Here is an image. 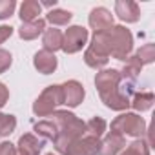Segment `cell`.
Instances as JSON below:
<instances>
[{
  "label": "cell",
  "instance_id": "cell-1",
  "mask_svg": "<svg viewBox=\"0 0 155 155\" xmlns=\"http://www.w3.org/2000/svg\"><path fill=\"white\" fill-rule=\"evenodd\" d=\"M95 86L101 95V101L115 111H124L130 106V97L124 95L119 86H120V71L119 69H102L95 77Z\"/></svg>",
  "mask_w": 155,
  "mask_h": 155
},
{
  "label": "cell",
  "instance_id": "cell-2",
  "mask_svg": "<svg viewBox=\"0 0 155 155\" xmlns=\"http://www.w3.org/2000/svg\"><path fill=\"white\" fill-rule=\"evenodd\" d=\"M51 122L57 128V137L53 139V146H55V150L58 153H64L66 148L73 140L84 137V126H86V122H82L81 119H77L68 110H55Z\"/></svg>",
  "mask_w": 155,
  "mask_h": 155
},
{
  "label": "cell",
  "instance_id": "cell-3",
  "mask_svg": "<svg viewBox=\"0 0 155 155\" xmlns=\"http://www.w3.org/2000/svg\"><path fill=\"white\" fill-rule=\"evenodd\" d=\"M110 57L117 58V60H126L133 49V37L130 33V29H126L124 26H111L110 29L102 31Z\"/></svg>",
  "mask_w": 155,
  "mask_h": 155
},
{
  "label": "cell",
  "instance_id": "cell-4",
  "mask_svg": "<svg viewBox=\"0 0 155 155\" xmlns=\"http://www.w3.org/2000/svg\"><path fill=\"white\" fill-rule=\"evenodd\" d=\"M111 131L130 137H142L146 133V120L137 113H120L111 122Z\"/></svg>",
  "mask_w": 155,
  "mask_h": 155
},
{
  "label": "cell",
  "instance_id": "cell-5",
  "mask_svg": "<svg viewBox=\"0 0 155 155\" xmlns=\"http://www.w3.org/2000/svg\"><path fill=\"white\" fill-rule=\"evenodd\" d=\"M108 60H110V51H108L104 35H102V31H95L93 40L84 53V62L93 69H101L108 64Z\"/></svg>",
  "mask_w": 155,
  "mask_h": 155
},
{
  "label": "cell",
  "instance_id": "cell-6",
  "mask_svg": "<svg viewBox=\"0 0 155 155\" xmlns=\"http://www.w3.org/2000/svg\"><path fill=\"white\" fill-rule=\"evenodd\" d=\"M62 104V91H60V86L53 84V86H48L40 95L38 99L33 102V113L38 115V117H48V115H53L55 108Z\"/></svg>",
  "mask_w": 155,
  "mask_h": 155
},
{
  "label": "cell",
  "instance_id": "cell-7",
  "mask_svg": "<svg viewBox=\"0 0 155 155\" xmlns=\"http://www.w3.org/2000/svg\"><path fill=\"white\" fill-rule=\"evenodd\" d=\"M62 51L66 55H73V53H79L86 42H88V29L82 26H69L68 31L62 35Z\"/></svg>",
  "mask_w": 155,
  "mask_h": 155
},
{
  "label": "cell",
  "instance_id": "cell-8",
  "mask_svg": "<svg viewBox=\"0 0 155 155\" xmlns=\"http://www.w3.org/2000/svg\"><path fill=\"white\" fill-rule=\"evenodd\" d=\"M99 146H101V139L84 135L73 140L62 155H99Z\"/></svg>",
  "mask_w": 155,
  "mask_h": 155
},
{
  "label": "cell",
  "instance_id": "cell-9",
  "mask_svg": "<svg viewBox=\"0 0 155 155\" xmlns=\"http://www.w3.org/2000/svg\"><path fill=\"white\" fill-rule=\"evenodd\" d=\"M62 91V104L69 106V108H77L82 101H84V86L79 81H68L60 86Z\"/></svg>",
  "mask_w": 155,
  "mask_h": 155
},
{
  "label": "cell",
  "instance_id": "cell-10",
  "mask_svg": "<svg viewBox=\"0 0 155 155\" xmlns=\"http://www.w3.org/2000/svg\"><path fill=\"white\" fill-rule=\"evenodd\" d=\"M122 148H126V139L120 133L110 131L99 146V155H117Z\"/></svg>",
  "mask_w": 155,
  "mask_h": 155
},
{
  "label": "cell",
  "instance_id": "cell-11",
  "mask_svg": "<svg viewBox=\"0 0 155 155\" xmlns=\"http://www.w3.org/2000/svg\"><path fill=\"white\" fill-rule=\"evenodd\" d=\"M115 15L128 24H133L140 18V9L131 0H117L115 2Z\"/></svg>",
  "mask_w": 155,
  "mask_h": 155
},
{
  "label": "cell",
  "instance_id": "cell-12",
  "mask_svg": "<svg viewBox=\"0 0 155 155\" xmlns=\"http://www.w3.org/2000/svg\"><path fill=\"white\" fill-rule=\"evenodd\" d=\"M88 22L95 31H104L113 26V15L106 8H95V9H91Z\"/></svg>",
  "mask_w": 155,
  "mask_h": 155
},
{
  "label": "cell",
  "instance_id": "cell-13",
  "mask_svg": "<svg viewBox=\"0 0 155 155\" xmlns=\"http://www.w3.org/2000/svg\"><path fill=\"white\" fill-rule=\"evenodd\" d=\"M33 66L38 69V73H42V75H49V73H53V71L57 69L58 62H57L55 53H49V51H46V49H40V51L35 53Z\"/></svg>",
  "mask_w": 155,
  "mask_h": 155
},
{
  "label": "cell",
  "instance_id": "cell-14",
  "mask_svg": "<svg viewBox=\"0 0 155 155\" xmlns=\"http://www.w3.org/2000/svg\"><path fill=\"white\" fill-rule=\"evenodd\" d=\"M44 148V139L33 135V133H26L18 139V151H22L24 155H38Z\"/></svg>",
  "mask_w": 155,
  "mask_h": 155
},
{
  "label": "cell",
  "instance_id": "cell-15",
  "mask_svg": "<svg viewBox=\"0 0 155 155\" xmlns=\"http://www.w3.org/2000/svg\"><path fill=\"white\" fill-rule=\"evenodd\" d=\"M46 29V20L44 18H37L33 22H22L20 29H18V35L22 40H35L40 33H44Z\"/></svg>",
  "mask_w": 155,
  "mask_h": 155
},
{
  "label": "cell",
  "instance_id": "cell-16",
  "mask_svg": "<svg viewBox=\"0 0 155 155\" xmlns=\"http://www.w3.org/2000/svg\"><path fill=\"white\" fill-rule=\"evenodd\" d=\"M140 69H142V64L137 60V57H135V55H133V57H128V58H126V64H124V68H122V71H120V79L126 81V82L135 84V81H137Z\"/></svg>",
  "mask_w": 155,
  "mask_h": 155
},
{
  "label": "cell",
  "instance_id": "cell-17",
  "mask_svg": "<svg viewBox=\"0 0 155 155\" xmlns=\"http://www.w3.org/2000/svg\"><path fill=\"white\" fill-rule=\"evenodd\" d=\"M62 31L60 29H46L44 31V37H42V44H44V49L49 51V53H55L57 49H62Z\"/></svg>",
  "mask_w": 155,
  "mask_h": 155
},
{
  "label": "cell",
  "instance_id": "cell-18",
  "mask_svg": "<svg viewBox=\"0 0 155 155\" xmlns=\"http://www.w3.org/2000/svg\"><path fill=\"white\" fill-rule=\"evenodd\" d=\"M40 13H42V6L37 0H26L20 6V20L22 22H33L38 18Z\"/></svg>",
  "mask_w": 155,
  "mask_h": 155
},
{
  "label": "cell",
  "instance_id": "cell-19",
  "mask_svg": "<svg viewBox=\"0 0 155 155\" xmlns=\"http://www.w3.org/2000/svg\"><path fill=\"white\" fill-rule=\"evenodd\" d=\"M106 128H108V124H106V120H104L102 117H93V119H90V120L86 122V126H84V135H86V137L101 139V137L104 135Z\"/></svg>",
  "mask_w": 155,
  "mask_h": 155
},
{
  "label": "cell",
  "instance_id": "cell-20",
  "mask_svg": "<svg viewBox=\"0 0 155 155\" xmlns=\"http://www.w3.org/2000/svg\"><path fill=\"white\" fill-rule=\"evenodd\" d=\"M153 101H155V97L151 91H140V93H135V97L130 101V106H133V110H137V111H148V110H151Z\"/></svg>",
  "mask_w": 155,
  "mask_h": 155
},
{
  "label": "cell",
  "instance_id": "cell-21",
  "mask_svg": "<svg viewBox=\"0 0 155 155\" xmlns=\"http://www.w3.org/2000/svg\"><path fill=\"white\" fill-rule=\"evenodd\" d=\"M33 131L37 133V137L44 139V140H53L57 137V128L51 120H40L33 126Z\"/></svg>",
  "mask_w": 155,
  "mask_h": 155
},
{
  "label": "cell",
  "instance_id": "cell-22",
  "mask_svg": "<svg viewBox=\"0 0 155 155\" xmlns=\"http://www.w3.org/2000/svg\"><path fill=\"white\" fill-rule=\"evenodd\" d=\"M71 11H66V9H51L48 15H46V20L51 22L53 26H68L69 20H71Z\"/></svg>",
  "mask_w": 155,
  "mask_h": 155
},
{
  "label": "cell",
  "instance_id": "cell-23",
  "mask_svg": "<svg viewBox=\"0 0 155 155\" xmlns=\"http://www.w3.org/2000/svg\"><path fill=\"white\" fill-rule=\"evenodd\" d=\"M17 128V119L15 115H6L0 113V137H8L15 131Z\"/></svg>",
  "mask_w": 155,
  "mask_h": 155
},
{
  "label": "cell",
  "instance_id": "cell-24",
  "mask_svg": "<svg viewBox=\"0 0 155 155\" xmlns=\"http://www.w3.org/2000/svg\"><path fill=\"white\" fill-rule=\"evenodd\" d=\"M120 155H150V146L142 139H137L131 144H128V148Z\"/></svg>",
  "mask_w": 155,
  "mask_h": 155
},
{
  "label": "cell",
  "instance_id": "cell-25",
  "mask_svg": "<svg viewBox=\"0 0 155 155\" xmlns=\"http://www.w3.org/2000/svg\"><path fill=\"white\" fill-rule=\"evenodd\" d=\"M135 57H137V60H139L142 66H144V64H151V62L155 60V46H153V44H144L140 49H137Z\"/></svg>",
  "mask_w": 155,
  "mask_h": 155
},
{
  "label": "cell",
  "instance_id": "cell-26",
  "mask_svg": "<svg viewBox=\"0 0 155 155\" xmlns=\"http://www.w3.org/2000/svg\"><path fill=\"white\" fill-rule=\"evenodd\" d=\"M17 2L15 0H0V20H6L15 13Z\"/></svg>",
  "mask_w": 155,
  "mask_h": 155
},
{
  "label": "cell",
  "instance_id": "cell-27",
  "mask_svg": "<svg viewBox=\"0 0 155 155\" xmlns=\"http://www.w3.org/2000/svg\"><path fill=\"white\" fill-rule=\"evenodd\" d=\"M11 62H13L11 53H9V51H6V49H0V73L8 71V69H9V66H11Z\"/></svg>",
  "mask_w": 155,
  "mask_h": 155
},
{
  "label": "cell",
  "instance_id": "cell-28",
  "mask_svg": "<svg viewBox=\"0 0 155 155\" xmlns=\"http://www.w3.org/2000/svg\"><path fill=\"white\" fill-rule=\"evenodd\" d=\"M9 101V90L6 88L4 82H0V108H4Z\"/></svg>",
  "mask_w": 155,
  "mask_h": 155
},
{
  "label": "cell",
  "instance_id": "cell-29",
  "mask_svg": "<svg viewBox=\"0 0 155 155\" xmlns=\"http://www.w3.org/2000/svg\"><path fill=\"white\" fill-rule=\"evenodd\" d=\"M11 35H13V28L11 26H0V44H4Z\"/></svg>",
  "mask_w": 155,
  "mask_h": 155
},
{
  "label": "cell",
  "instance_id": "cell-30",
  "mask_svg": "<svg viewBox=\"0 0 155 155\" xmlns=\"http://www.w3.org/2000/svg\"><path fill=\"white\" fill-rule=\"evenodd\" d=\"M13 151H15V146L11 144V142H0V155H13Z\"/></svg>",
  "mask_w": 155,
  "mask_h": 155
},
{
  "label": "cell",
  "instance_id": "cell-31",
  "mask_svg": "<svg viewBox=\"0 0 155 155\" xmlns=\"http://www.w3.org/2000/svg\"><path fill=\"white\" fill-rule=\"evenodd\" d=\"M40 6H46V8H51V6H57V0H53V2H42Z\"/></svg>",
  "mask_w": 155,
  "mask_h": 155
},
{
  "label": "cell",
  "instance_id": "cell-32",
  "mask_svg": "<svg viewBox=\"0 0 155 155\" xmlns=\"http://www.w3.org/2000/svg\"><path fill=\"white\" fill-rule=\"evenodd\" d=\"M13 155H24V153H22V151H18V150L15 148V151H13Z\"/></svg>",
  "mask_w": 155,
  "mask_h": 155
},
{
  "label": "cell",
  "instance_id": "cell-33",
  "mask_svg": "<svg viewBox=\"0 0 155 155\" xmlns=\"http://www.w3.org/2000/svg\"><path fill=\"white\" fill-rule=\"evenodd\" d=\"M48 155H53V153H48Z\"/></svg>",
  "mask_w": 155,
  "mask_h": 155
}]
</instances>
